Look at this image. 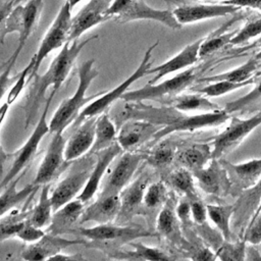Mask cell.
<instances>
[{
	"mask_svg": "<svg viewBox=\"0 0 261 261\" xmlns=\"http://www.w3.org/2000/svg\"><path fill=\"white\" fill-rule=\"evenodd\" d=\"M158 41L154 43L152 46H150L147 51L145 52L143 59L141 60V63L136 68V70L129 74L123 82H121L118 86L114 87L109 92H103L100 96H98L96 99H94L92 102L87 104L85 108L81 111L80 115L75 119V124L84 120L85 118L92 117V116H98L101 113H104L107 111V109L117 100L121 99L122 95L127 92V89L138 80L142 79L143 76L148 74V70L152 65V52L157 47Z\"/></svg>",
	"mask_w": 261,
	"mask_h": 261,
	"instance_id": "9c48e42d",
	"label": "cell"
},
{
	"mask_svg": "<svg viewBox=\"0 0 261 261\" xmlns=\"http://www.w3.org/2000/svg\"><path fill=\"white\" fill-rule=\"evenodd\" d=\"M255 80L250 79L248 81L244 82H229V81H218V82H212L209 85L197 90V93L203 94L209 98L214 97H220L224 96L226 94H229L231 92H234L236 90L245 88L249 85L254 84Z\"/></svg>",
	"mask_w": 261,
	"mask_h": 261,
	"instance_id": "b9f144b4",
	"label": "cell"
},
{
	"mask_svg": "<svg viewBox=\"0 0 261 261\" xmlns=\"http://www.w3.org/2000/svg\"><path fill=\"white\" fill-rule=\"evenodd\" d=\"M191 206V215L197 224H204L207 218V207L206 205L196 196L189 199Z\"/></svg>",
	"mask_w": 261,
	"mask_h": 261,
	"instance_id": "681fc988",
	"label": "cell"
},
{
	"mask_svg": "<svg viewBox=\"0 0 261 261\" xmlns=\"http://www.w3.org/2000/svg\"><path fill=\"white\" fill-rule=\"evenodd\" d=\"M175 212L179 219V222L187 223L189 221V218L191 215V206L188 198L180 200L178 205L175 207Z\"/></svg>",
	"mask_w": 261,
	"mask_h": 261,
	"instance_id": "db71d44e",
	"label": "cell"
},
{
	"mask_svg": "<svg viewBox=\"0 0 261 261\" xmlns=\"http://www.w3.org/2000/svg\"><path fill=\"white\" fill-rule=\"evenodd\" d=\"M122 117L124 120L129 118L145 119L161 125L162 127L154 136V140H160L174 132H196L219 126L225 123L231 117V114L222 108L216 111L188 115L166 105L153 107L145 105L143 102H127Z\"/></svg>",
	"mask_w": 261,
	"mask_h": 261,
	"instance_id": "6da1fadb",
	"label": "cell"
},
{
	"mask_svg": "<svg viewBox=\"0 0 261 261\" xmlns=\"http://www.w3.org/2000/svg\"><path fill=\"white\" fill-rule=\"evenodd\" d=\"M94 163L95 155H86L77 162L75 160L71 162V167L67 174L55 186L50 194L54 211L77 197L90 176Z\"/></svg>",
	"mask_w": 261,
	"mask_h": 261,
	"instance_id": "8fae6325",
	"label": "cell"
},
{
	"mask_svg": "<svg viewBox=\"0 0 261 261\" xmlns=\"http://www.w3.org/2000/svg\"><path fill=\"white\" fill-rule=\"evenodd\" d=\"M120 208L119 195L101 194L89 206L85 207L79 223L93 221L97 224L108 223L116 220Z\"/></svg>",
	"mask_w": 261,
	"mask_h": 261,
	"instance_id": "d4e9b609",
	"label": "cell"
},
{
	"mask_svg": "<svg viewBox=\"0 0 261 261\" xmlns=\"http://www.w3.org/2000/svg\"><path fill=\"white\" fill-rule=\"evenodd\" d=\"M112 0H89L74 16H71L70 29L67 42L79 40V38L92 29L108 19L107 10Z\"/></svg>",
	"mask_w": 261,
	"mask_h": 261,
	"instance_id": "9a60e30c",
	"label": "cell"
},
{
	"mask_svg": "<svg viewBox=\"0 0 261 261\" xmlns=\"http://www.w3.org/2000/svg\"><path fill=\"white\" fill-rule=\"evenodd\" d=\"M25 1H28V0H14V6H15V5H17V4L23 3V2H25Z\"/></svg>",
	"mask_w": 261,
	"mask_h": 261,
	"instance_id": "6125c7cd",
	"label": "cell"
},
{
	"mask_svg": "<svg viewBox=\"0 0 261 261\" xmlns=\"http://www.w3.org/2000/svg\"><path fill=\"white\" fill-rule=\"evenodd\" d=\"M239 12L237 13V15L232 16V18L230 20H228L226 23H224V25L222 28H220L218 31L213 32V34H211L209 37L203 39L202 44L200 46V50H199L200 58L208 56V55L218 51L219 49L223 48L224 46L229 45V42H230L231 38L234 36V34L237 33V31L227 32L226 30L232 22H234L241 18L242 14H240Z\"/></svg>",
	"mask_w": 261,
	"mask_h": 261,
	"instance_id": "e575fe53",
	"label": "cell"
},
{
	"mask_svg": "<svg viewBox=\"0 0 261 261\" xmlns=\"http://www.w3.org/2000/svg\"><path fill=\"white\" fill-rule=\"evenodd\" d=\"M88 240L79 239H65L59 234H52L46 232L40 240L28 244L21 251V258L24 260H51L53 256L62 252L68 246L83 245L86 246Z\"/></svg>",
	"mask_w": 261,
	"mask_h": 261,
	"instance_id": "ffe728a7",
	"label": "cell"
},
{
	"mask_svg": "<svg viewBox=\"0 0 261 261\" xmlns=\"http://www.w3.org/2000/svg\"><path fill=\"white\" fill-rule=\"evenodd\" d=\"M65 142L62 133H53L33 181L36 186L49 184L69 167L71 162L66 161L64 157Z\"/></svg>",
	"mask_w": 261,
	"mask_h": 261,
	"instance_id": "5bb4252c",
	"label": "cell"
},
{
	"mask_svg": "<svg viewBox=\"0 0 261 261\" xmlns=\"http://www.w3.org/2000/svg\"><path fill=\"white\" fill-rule=\"evenodd\" d=\"M19 175L11 180L0 195V217L6 215L13 210L19 204L29 201L33 198L37 190L40 188L34 182H31L20 190H17V184L19 181Z\"/></svg>",
	"mask_w": 261,
	"mask_h": 261,
	"instance_id": "83f0119b",
	"label": "cell"
},
{
	"mask_svg": "<svg viewBox=\"0 0 261 261\" xmlns=\"http://www.w3.org/2000/svg\"><path fill=\"white\" fill-rule=\"evenodd\" d=\"M71 234L88 240L85 247L99 249L103 252L127 245L139 238L154 237L155 232L143 228L140 225H127L119 223H101L94 227H75Z\"/></svg>",
	"mask_w": 261,
	"mask_h": 261,
	"instance_id": "277c9868",
	"label": "cell"
},
{
	"mask_svg": "<svg viewBox=\"0 0 261 261\" xmlns=\"http://www.w3.org/2000/svg\"><path fill=\"white\" fill-rule=\"evenodd\" d=\"M33 67H34V59L31 58V60L27 64V66L19 73L16 74V77L14 80L12 87L7 92L6 103L8 105H11L16 101V99L20 95L21 91L25 88L28 82H30V75H31Z\"/></svg>",
	"mask_w": 261,
	"mask_h": 261,
	"instance_id": "f6af8a7d",
	"label": "cell"
},
{
	"mask_svg": "<svg viewBox=\"0 0 261 261\" xmlns=\"http://www.w3.org/2000/svg\"><path fill=\"white\" fill-rule=\"evenodd\" d=\"M167 200L166 187L162 181H154L147 186L143 203L146 210H155L162 207Z\"/></svg>",
	"mask_w": 261,
	"mask_h": 261,
	"instance_id": "ee69618b",
	"label": "cell"
},
{
	"mask_svg": "<svg viewBox=\"0 0 261 261\" xmlns=\"http://www.w3.org/2000/svg\"><path fill=\"white\" fill-rule=\"evenodd\" d=\"M222 3L232 4L239 7H247L261 11V0H224Z\"/></svg>",
	"mask_w": 261,
	"mask_h": 261,
	"instance_id": "11a10c76",
	"label": "cell"
},
{
	"mask_svg": "<svg viewBox=\"0 0 261 261\" xmlns=\"http://www.w3.org/2000/svg\"><path fill=\"white\" fill-rule=\"evenodd\" d=\"M85 258L81 254H71V255H66L62 252L56 254L51 258V260H84Z\"/></svg>",
	"mask_w": 261,
	"mask_h": 261,
	"instance_id": "9f6ffc18",
	"label": "cell"
},
{
	"mask_svg": "<svg viewBox=\"0 0 261 261\" xmlns=\"http://www.w3.org/2000/svg\"><path fill=\"white\" fill-rule=\"evenodd\" d=\"M245 242H241L238 244H227L220 248L219 258L222 260L227 259H234V260H243L245 259L246 247Z\"/></svg>",
	"mask_w": 261,
	"mask_h": 261,
	"instance_id": "7dc6e473",
	"label": "cell"
},
{
	"mask_svg": "<svg viewBox=\"0 0 261 261\" xmlns=\"http://www.w3.org/2000/svg\"><path fill=\"white\" fill-rule=\"evenodd\" d=\"M13 66L14 65L5 62V67H4L3 71L0 73V101L3 98L4 94L6 92H8L10 84H12V82L16 77V75L12 76V77L10 76V73H11V70H12Z\"/></svg>",
	"mask_w": 261,
	"mask_h": 261,
	"instance_id": "816d5d0a",
	"label": "cell"
},
{
	"mask_svg": "<svg viewBox=\"0 0 261 261\" xmlns=\"http://www.w3.org/2000/svg\"><path fill=\"white\" fill-rule=\"evenodd\" d=\"M197 1H201V2H216V1H224V0H197Z\"/></svg>",
	"mask_w": 261,
	"mask_h": 261,
	"instance_id": "91938a15",
	"label": "cell"
},
{
	"mask_svg": "<svg viewBox=\"0 0 261 261\" xmlns=\"http://www.w3.org/2000/svg\"><path fill=\"white\" fill-rule=\"evenodd\" d=\"M55 95H56V92L51 90L49 97L45 100L43 112L40 115L39 120L37 121L36 126L32 132L31 136L28 138L24 144L12 154V157H13L12 163L7 173L1 179L0 189H4L11 180H13L15 177L21 174V172H23V170L27 168V166L31 163V161L35 157L43 138L50 133L49 122H47V115H48L51 102Z\"/></svg>",
	"mask_w": 261,
	"mask_h": 261,
	"instance_id": "ba28073f",
	"label": "cell"
},
{
	"mask_svg": "<svg viewBox=\"0 0 261 261\" xmlns=\"http://www.w3.org/2000/svg\"><path fill=\"white\" fill-rule=\"evenodd\" d=\"M255 57H256L259 61H261V49H260V51H259L257 54H255Z\"/></svg>",
	"mask_w": 261,
	"mask_h": 261,
	"instance_id": "94428289",
	"label": "cell"
},
{
	"mask_svg": "<svg viewBox=\"0 0 261 261\" xmlns=\"http://www.w3.org/2000/svg\"><path fill=\"white\" fill-rule=\"evenodd\" d=\"M175 157L176 146L170 141L161 142L150 152L144 154V160L155 168H164L168 166Z\"/></svg>",
	"mask_w": 261,
	"mask_h": 261,
	"instance_id": "f35d334b",
	"label": "cell"
},
{
	"mask_svg": "<svg viewBox=\"0 0 261 261\" xmlns=\"http://www.w3.org/2000/svg\"><path fill=\"white\" fill-rule=\"evenodd\" d=\"M243 241L253 246L261 243V212L254 216L247 225Z\"/></svg>",
	"mask_w": 261,
	"mask_h": 261,
	"instance_id": "bcb514c9",
	"label": "cell"
},
{
	"mask_svg": "<svg viewBox=\"0 0 261 261\" xmlns=\"http://www.w3.org/2000/svg\"><path fill=\"white\" fill-rule=\"evenodd\" d=\"M43 7L44 0H28L13 7L5 23L4 37L10 33H17L18 43L14 52L6 61L7 63L15 64L21 50L39 22Z\"/></svg>",
	"mask_w": 261,
	"mask_h": 261,
	"instance_id": "8992f818",
	"label": "cell"
},
{
	"mask_svg": "<svg viewBox=\"0 0 261 261\" xmlns=\"http://www.w3.org/2000/svg\"><path fill=\"white\" fill-rule=\"evenodd\" d=\"M207 215L226 242L231 240L230 221L234 212V205H206Z\"/></svg>",
	"mask_w": 261,
	"mask_h": 261,
	"instance_id": "d590c367",
	"label": "cell"
},
{
	"mask_svg": "<svg viewBox=\"0 0 261 261\" xmlns=\"http://www.w3.org/2000/svg\"><path fill=\"white\" fill-rule=\"evenodd\" d=\"M164 105L170 106L180 112L201 111L209 112L222 109L219 105L212 102L207 96L203 94H185L176 95L165 101Z\"/></svg>",
	"mask_w": 261,
	"mask_h": 261,
	"instance_id": "4dcf8cb0",
	"label": "cell"
},
{
	"mask_svg": "<svg viewBox=\"0 0 261 261\" xmlns=\"http://www.w3.org/2000/svg\"><path fill=\"white\" fill-rule=\"evenodd\" d=\"M95 59L91 58L84 61L79 67V85L74 93L67 99L63 100L55 110L52 118L49 121L50 133H63V130L72 122L75 121L85 105L92 102L103 92L86 96V93L92 82L98 76L99 71L95 67Z\"/></svg>",
	"mask_w": 261,
	"mask_h": 261,
	"instance_id": "3957f363",
	"label": "cell"
},
{
	"mask_svg": "<svg viewBox=\"0 0 261 261\" xmlns=\"http://www.w3.org/2000/svg\"><path fill=\"white\" fill-rule=\"evenodd\" d=\"M85 207V203L77 198L67 202L53 212L46 232L59 236L70 233L75 228V224L80 221Z\"/></svg>",
	"mask_w": 261,
	"mask_h": 261,
	"instance_id": "484cf974",
	"label": "cell"
},
{
	"mask_svg": "<svg viewBox=\"0 0 261 261\" xmlns=\"http://www.w3.org/2000/svg\"><path fill=\"white\" fill-rule=\"evenodd\" d=\"M254 84L255 86L249 93L237 100L226 103L223 109L231 114L234 112L251 110L254 106L261 104V77L258 81H255Z\"/></svg>",
	"mask_w": 261,
	"mask_h": 261,
	"instance_id": "60d3db41",
	"label": "cell"
},
{
	"mask_svg": "<svg viewBox=\"0 0 261 261\" xmlns=\"http://www.w3.org/2000/svg\"><path fill=\"white\" fill-rule=\"evenodd\" d=\"M14 7V0L10 1H2L0 0V43H3L4 37V29L6 20Z\"/></svg>",
	"mask_w": 261,
	"mask_h": 261,
	"instance_id": "f907efd6",
	"label": "cell"
},
{
	"mask_svg": "<svg viewBox=\"0 0 261 261\" xmlns=\"http://www.w3.org/2000/svg\"><path fill=\"white\" fill-rule=\"evenodd\" d=\"M202 41H203V39H199V40L187 45L177 54H175L173 57L166 60L165 62H163L157 66H154V67L151 66L148 70V74L153 73L155 75L152 80L149 81V83H151V84L157 83L159 80H161L162 77H164L165 75H167L169 73L185 70V69L193 66V64H195L197 62V60L200 58L199 50H200Z\"/></svg>",
	"mask_w": 261,
	"mask_h": 261,
	"instance_id": "cb8c5ba5",
	"label": "cell"
},
{
	"mask_svg": "<svg viewBox=\"0 0 261 261\" xmlns=\"http://www.w3.org/2000/svg\"><path fill=\"white\" fill-rule=\"evenodd\" d=\"M116 136L117 130L114 122L106 112L101 113L97 116L94 142L87 155H94L95 153L108 148L116 142Z\"/></svg>",
	"mask_w": 261,
	"mask_h": 261,
	"instance_id": "1f68e13d",
	"label": "cell"
},
{
	"mask_svg": "<svg viewBox=\"0 0 261 261\" xmlns=\"http://www.w3.org/2000/svg\"><path fill=\"white\" fill-rule=\"evenodd\" d=\"M9 106L10 105H8L6 102L2 106H0V127H1L3 121H4L5 117H6V114H7L8 110H9ZM10 157H11V154H8L4 150V148L0 145V176L3 174L4 165H5V163L8 161V159Z\"/></svg>",
	"mask_w": 261,
	"mask_h": 261,
	"instance_id": "f5cc1de1",
	"label": "cell"
},
{
	"mask_svg": "<svg viewBox=\"0 0 261 261\" xmlns=\"http://www.w3.org/2000/svg\"><path fill=\"white\" fill-rule=\"evenodd\" d=\"M175 19L181 24H189L226 15H234L242 8L232 4H209L197 0H164Z\"/></svg>",
	"mask_w": 261,
	"mask_h": 261,
	"instance_id": "30bf717a",
	"label": "cell"
},
{
	"mask_svg": "<svg viewBox=\"0 0 261 261\" xmlns=\"http://www.w3.org/2000/svg\"><path fill=\"white\" fill-rule=\"evenodd\" d=\"M27 204L20 211H13L0 220V242L16 238L20 230L28 223L29 209Z\"/></svg>",
	"mask_w": 261,
	"mask_h": 261,
	"instance_id": "74e56055",
	"label": "cell"
},
{
	"mask_svg": "<svg viewBox=\"0 0 261 261\" xmlns=\"http://www.w3.org/2000/svg\"><path fill=\"white\" fill-rule=\"evenodd\" d=\"M53 205L50 196L49 184L41 186V193L36 205L29 209V221L41 228L47 227L53 215Z\"/></svg>",
	"mask_w": 261,
	"mask_h": 261,
	"instance_id": "836d02e7",
	"label": "cell"
},
{
	"mask_svg": "<svg viewBox=\"0 0 261 261\" xmlns=\"http://www.w3.org/2000/svg\"><path fill=\"white\" fill-rule=\"evenodd\" d=\"M168 182L177 193L181 194L188 199L197 196L195 190L194 175L192 171L185 167H181L171 172L168 175Z\"/></svg>",
	"mask_w": 261,
	"mask_h": 261,
	"instance_id": "ab89813d",
	"label": "cell"
},
{
	"mask_svg": "<svg viewBox=\"0 0 261 261\" xmlns=\"http://www.w3.org/2000/svg\"><path fill=\"white\" fill-rule=\"evenodd\" d=\"M261 35V14H251L243 28L234 34L229 45H242Z\"/></svg>",
	"mask_w": 261,
	"mask_h": 261,
	"instance_id": "7bdbcfd3",
	"label": "cell"
},
{
	"mask_svg": "<svg viewBox=\"0 0 261 261\" xmlns=\"http://www.w3.org/2000/svg\"><path fill=\"white\" fill-rule=\"evenodd\" d=\"M132 250H123L121 247L105 251L110 258L127 259V260H171L172 257L166 252L156 247H149L142 243L129 242L127 244Z\"/></svg>",
	"mask_w": 261,
	"mask_h": 261,
	"instance_id": "f1b7e54d",
	"label": "cell"
},
{
	"mask_svg": "<svg viewBox=\"0 0 261 261\" xmlns=\"http://www.w3.org/2000/svg\"><path fill=\"white\" fill-rule=\"evenodd\" d=\"M107 15L117 23L147 19L161 22L172 30H179L182 27L175 19L169 8L164 10L155 9L144 0H112L107 10Z\"/></svg>",
	"mask_w": 261,
	"mask_h": 261,
	"instance_id": "52a82bcc",
	"label": "cell"
},
{
	"mask_svg": "<svg viewBox=\"0 0 261 261\" xmlns=\"http://www.w3.org/2000/svg\"><path fill=\"white\" fill-rule=\"evenodd\" d=\"M45 233H46V231L43 228L38 227V226L32 224L30 221H28V223L24 225V227L18 233L17 239L24 243L31 244V243H34V242L40 240Z\"/></svg>",
	"mask_w": 261,
	"mask_h": 261,
	"instance_id": "c3c4849f",
	"label": "cell"
},
{
	"mask_svg": "<svg viewBox=\"0 0 261 261\" xmlns=\"http://www.w3.org/2000/svg\"><path fill=\"white\" fill-rule=\"evenodd\" d=\"M156 229L158 234L164 237L173 244H180V230L179 219L173 206V201L167 199L161 207L156 219Z\"/></svg>",
	"mask_w": 261,
	"mask_h": 261,
	"instance_id": "f546056e",
	"label": "cell"
},
{
	"mask_svg": "<svg viewBox=\"0 0 261 261\" xmlns=\"http://www.w3.org/2000/svg\"><path fill=\"white\" fill-rule=\"evenodd\" d=\"M211 151L209 145L195 144L181 150L176 155V159L182 167L193 172L206 166L208 161L212 159Z\"/></svg>",
	"mask_w": 261,
	"mask_h": 261,
	"instance_id": "d6a6232c",
	"label": "cell"
},
{
	"mask_svg": "<svg viewBox=\"0 0 261 261\" xmlns=\"http://www.w3.org/2000/svg\"><path fill=\"white\" fill-rule=\"evenodd\" d=\"M259 60L255 57L252 56L249 58L245 63L241 64L240 66L229 69L227 71L215 74V75H210V76H205L202 79H199V82H218V81H229V82H244L252 79L251 76L253 73L257 70L258 65H259Z\"/></svg>",
	"mask_w": 261,
	"mask_h": 261,
	"instance_id": "8d00e7d4",
	"label": "cell"
},
{
	"mask_svg": "<svg viewBox=\"0 0 261 261\" xmlns=\"http://www.w3.org/2000/svg\"><path fill=\"white\" fill-rule=\"evenodd\" d=\"M143 160L144 154L136 151L124 152L120 155L111 172L108 174L100 193L119 195L120 192L130 182Z\"/></svg>",
	"mask_w": 261,
	"mask_h": 261,
	"instance_id": "ac0fdd59",
	"label": "cell"
},
{
	"mask_svg": "<svg viewBox=\"0 0 261 261\" xmlns=\"http://www.w3.org/2000/svg\"><path fill=\"white\" fill-rule=\"evenodd\" d=\"M259 125H261V110L248 118L231 116L225 129L213 138L212 158L220 159L236 150Z\"/></svg>",
	"mask_w": 261,
	"mask_h": 261,
	"instance_id": "7c38bea8",
	"label": "cell"
},
{
	"mask_svg": "<svg viewBox=\"0 0 261 261\" xmlns=\"http://www.w3.org/2000/svg\"><path fill=\"white\" fill-rule=\"evenodd\" d=\"M96 121L97 116H92L75 124V129L65 142L64 157L66 161L72 162L89 153L94 142Z\"/></svg>",
	"mask_w": 261,
	"mask_h": 261,
	"instance_id": "603a6c76",
	"label": "cell"
},
{
	"mask_svg": "<svg viewBox=\"0 0 261 261\" xmlns=\"http://www.w3.org/2000/svg\"><path fill=\"white\" fill-rule=\"evenodd\" d=\"M149 179L150 175L148 173H141L120 192V208L116 217L117 223L126 224L134 216L144 213L146 208L143 198L145 190L149 185Z\"/></svg>",
	"mask_w": 261,
	"mask_h": 261,
	"instance_id": "e0dca14e",
	"label": "cell"
},
{
	"mask_svg": "<svg viewBox=\"0 0 261 261\" xmlns=\"http://www.w3.org/2000/svg\"><path fill=\"white\" fill-rule=\"evenodd\" d=\"M198 187L206 194L214 197H225L230 194L231 182L219 159L212 158L208 166L192 172Z\"/></svg>",
	"mask_w": 261,
	"mask_h": 261,
	"instance_id": "d6986e66",
	"label": "cell"
},
{
	"mask_svg": "<svg viewBox=\"0 0 261 261\" xmlns=\"http://www.w3.org/2000/svg\"><path fill=\"white\" fill-rule=\"evenodd\" d=\"M71 21V7L67 1L60 7L57 15L52 21L50 28L44 35L39 48L35 55L32 57L34 59V67L32 69L31 79L38 73L39 68L43 60L55 49L62 47L68 39V33L70 29Z\"/></svg>",
	"mask_w": 261,
	"mask_h": 261,
	"instance_id": "4fadbf2b",
	"label": "cell"
},
{
	"mask_svg": "<svg viewBox=\"0 0 261 261\" xmlns=\"http://www.w3.org/2000/svg\"><path fill=\"white\" fill-rule=\"evenodd\" d=\"M260 212H261V202H260V204H259V206H258V208H257V210H256L255 214L253 215V217H254V216H256V215H257L258 213H260ZM253 217H252V218H253ZM252 218H251V219H252ZM249 222H250V221H249Z\"/></svg>",
	"mask_w": 261,
	"mask_h": 261,
	"instance_id": "680465c9",
	"label": "cell"
},
{
	"mask_svg": "<svg viewBox=\"0 0 261 261\" xmlns=\"http://www.w3.org/2000/svg\"><path fill=\"white\" fill-rule=\"evenodd\" d=\"M68 3H69V5H70V7L72 8V7H74L77 3H80L82 0H66Z\"/></svg>",
	"mask_w": 261,
	"mask_h": 261,
	"instance_id": "6f0895ef",
	"label": "cell"
},
{
	"mask_svg": "<svg viewBox=\"0 0 261 261\" xmlns=\"http://www.w3.org/2000/svg\"><path fill=\"white\" fill-rule=\"evenodd\" d=\"M161 127L145 119H125L117 132L116 142L123 152H134L146 142L154 139L155 134Z\"/></svg>",
	"mask_w": 261,
	"mask_h": 261,
	"instance_id": "2e32d148",
	"label": "cell"
},
{
	"mask_svg": "<svg viewBox=\"0 0 261 261\" xmlns=\"http://www.w3.org/2000/svg\"><path fill=\"white\" fill-rule=\"evenodd\" d=\"M122 149L118 145L117 142L113 143L108 148H105L97 153H95V163L92 168V171L90 173V176L81 191V193L77 195V199H80L85 204L88 203L97 193V191L100 188L101 180L110 166V164L113 162V160L122 153Z\"/></svg>",
	"mask_w": 261,
	"mask_h": 261,
	"instance_id": "44dd1931",
	"label": "cell"
},
{
	"mask_svg": "<svg viewBox=\"0 0 261 261\" xmlns=\"http://www.w3.org/2000/svg\"><path fill=\"white\" fill-rule=\"evenodd\" d=\"M97 35L90 36L84 41L74 40L66 42L59 53L51 61L47 70L43 74L36 73L32 79V83L28 89L24 101V127L28 128L36 119L40 107L45 103V93L52 88L56 93L67 79L77 56L84 47L91 41L97 39Z\"/></svg>",
	"mask_w": 261,
	"mask_h": 261,
	"instance_id": "7a4b0ae2",
	"label": "cell"
},
{
	"mask_svg": "<svg viewBox=\"0 0 261 261\" xmlns=\"http://www.w3.org/2000/svg\"><path fill=\"white\" fill-rule=\"evenodd\" d=\"M196 77L197 70L195 67L191 66L161 83H148L140 89L128 91L122 95L121 99L126 103L153 100L164 104L169 98L174 97L188 89L196 81Z\"/></svg>",
	"mask_w": 261,
	"mask_h": 261,
	"instance_id": "5b68a950",
	"label": "cell"
},
{
	"mask_svg": "<svg viewBox=\"0 0 261 261\" xmlns=\"http://www.w3.org/2000/svg\"><path fill=\"white\" fill-rule=\"evenodd\" d=\"M261 202V178L257 180L251 188L243 191L239 195V199L234 205V212L232 215L233 226L242 227L248 225L249 221L255 214Z\"/></svg>",
	"mask_w": 261,
	"mask_h": 261,
	"instance_id": "4316f807",
	"label": "cell"
},
{
	"mask_svg": "<svg viewBox=\"0 0 261 261\" xmlns=\"http://www.w3.org/2000/svg\"><path fill=\"white\" fill-rule=\"evenodd\" d=\"M225 168L231 182L230 194L239 196L243 191L251 188L261 176V158L233 164L225 159H219Z\"/></svg>",
	"mask_w": 261,
	"mask_h": 261,
	"instance_id": "7402d4cb",
	"label": "cell"
}]
</instances>
